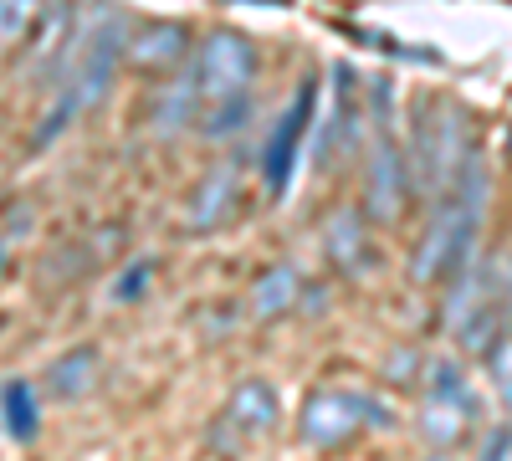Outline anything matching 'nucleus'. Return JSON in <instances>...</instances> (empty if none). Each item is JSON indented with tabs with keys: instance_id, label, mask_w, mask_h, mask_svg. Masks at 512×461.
Here are the masks:
<instances>
[{
	"instance_id": "f257e3e1",
	"label": "nucleus",
	"mask_w": 512,
	"mask_h": 461,
	"mask_svg": "<svg viewBox=\"0 0 512 461\" xmlns=\"http://www.w3.org/2000/svg\"><path fill=\"white\" fill-rule=\"evenodd\" d=\"M128 57V26L113 6H88L82 21L72 26L67 36V52L52 72V108H47V123L36 129V149L57 144L82 113H93L108 93H113V77H118V62Z\"/></svg>"
},
{
	"instance_id": "f03ea898",
	"label": "nucleus",
	"mask_w": 512,
	"mask_h": 461,
	"mask_svg": "<svg viewBox=\"0 0 512 461\" xmlns=\"http://www.w3.org/2000/svg\"><path fill=\"white\" fill-rule=\"evenodd\" d=\"M507 308H512V262L507 257L472 262L451 282V298H446V318L456 328V339L477 354H487L507 333Z\"/></svg>"
},
{
	"instance_id": "7ed1b4c3",
	"label": "nucleus",
	"mask_w": 512,
	"mask_h": 461,
	"mask_svg": "<svg viewBox=\"0 0 512 461\" xmlns=\"http://www.w3.org/2000/svg\"><path fill=\"white\" fill-rule=\"evenodd\" d=\"M466 154H472V144H466V118L451 98H425L420 118H415V139H410V180L425 200H441L456 175Z\"/></svg>"
},
{
	"instance_id": "20e7f679",
	"label": "nucleus",
	"mask_w": 512,
	"mask_h": 461,
	"mask_svg": "<svg viewBox=\"0 0 512 461\" xmlns=\"http://www.w3.org/2000/svg\"><path fill=\"white\" fill-rule=\"evenodd\" d=\"M410 200V159L395 139V113H390V82H374V139H369V164H364V205L359 211L379 226L400 221Z\"/></svg>"
},
{
	"instance_id": "39448f33",
	"label": "nucleus",
	"mask_w": 512,
	"mask_h": 461,
	"mask_svg": "<svg viewBox=\"0 0 512 461\" xmlns=\"http://www.w3.org/2000/svg\"><path fill=\"white\" fill-rule=\"evenodd\" d=\"M185 67H190V82H195V118L210 113V108L251 103V88H256V47H251L241 31H210Z\"/></svg>"
},
{
	"instance_id": "423d86ee",
	"label": "nucleus",
	"mask_w": 512,
	"mask_h": 461,
	"mask_svg": "<svg viewBox=\"0 0 512 461\" xmlns=\"http://www.w3.org/2000/svg\"><path fill=\"white\" fill-rule=\"evenodd\" d=\"M277 415H282L277 385L262 380V374H251V380H241L226 395V405H221L216 421H210V436L205 441H210V451H216V456H241V451H251L256 441L277 426Z\"/></svg>"
},
{
	"instance_id": "0eeeda50",
	"label": "nucleus",
	"mask_w": 512,
	"mask_h": 461,
	"mask_svg": "<svg viewBox=\"0 0 512 461\" xmlns=\"http://www.w3.org/2000/svg\"><path fill=\"white\" fill-rule=\"evenodd\" d=\"M369 421H384L374 410V400L364 390H344V385H323L303 400V415H297V431L313 451H338L349 446Z\"/></svg>"
},
{
	"instance_id": "6e6552de",
	"label": "nucleus",
	"mask_w": 512,
	"mask_h": 461,
	"mask_svg": "<svg viewBox=\"0 0 512 461\" xmlns=\"http://www.w3.org/2000/svg\"><path fill=\"white\" fill-rule=\"evenodd\" d=\"M313 113H318V77H303V82H297V93H292V103L277 113L267 144H262V180H267L272 195H282L292 185V170H297L303 144L313 134Z\"/></svg>"
},
{
	"instance_id": "1a4fd4ad",
	"label": "nucleus",
	"mask_w": 512,
	"mask_h": 461,
	"mask_svg": "<svg viewBox=\"0 0 512 461\" xmlns=\"http://www.w3.org/2000/svg\"><path fill=\"white\" fill-rule=\"evenodd\" d=\"M241 211V170L236 164H216V170H205V180L190 190V205H185V231H221L226 221H236Z\"/></svg>"
},
{
	"instance_id": "9d476101",
	"label": "nucleus",
	"mask_w": 512,
	"mask_h": 461,
	"mask_svg": "<svg viewBox=\"0 0 512 461\" xmlns=\"http://www.w3.org/2000/svg\"><path fill=\"white\" fill-rule=\"evenodd\" d=\"M72 26H77V11L67 6V0H47V11H41V21H36V31L26 41V47H31L26 52V77H41L52 88V72H57V62L67 52Z\"/></svg>"
},
{
	"instance_id": "9b49d317",
	"label": "nucleus",
	"mask_w": 512,
	"mask_h": 461,
	"mask_svg": "<svg viewBox=\"0 0 512 461\" xmlns=\"http://www.w3.org/2000/svg\"><path fill=\"white\" fill-rule=\"evenodd\" d=\"M149 129H154L159 139H175V134L195 129V82H190V67H185V62L169 72V77H164V88L154 93Z\"/></svg>"
},
{
	"instance_id": "f8f14e48",
	"label": "nucleus",
	"mask_w": 512,
	"mask_h": 461,
	"mask_svg": "<svg viewBox=\"0 0 512 461\" xmlns=\"http://www.w3.org/2000/svg\"><path fill=\"white\" fill-rule=\"evenodd\" d=\"M323 251H328V262L344 267V272H359V267H364V257H369V216L359 211V205L328 216V226H323Z\"/></svg>"
},
{
	"instance_id": "ddd939ff",
	"label": "nucleus",
	"mask_w": 512,
	"mask_h": 461,
	"mask_svg": "<svg viewBox=\"0 0 512 461\" xmlns=\"http://www.w3.org/2000/svg\"><path fill=\"white\" fill-rule=\"evenodd\" d=\"M190 52V36L180 21H164V26H144L139 36H128V62H139L149 72H175Z\"/></svg>"
},
{
	"instance_id": "4468645a",
	"label": "nucleus",
	"mask_w": 512,
	"mask_h": 461,
	"mask_svg": "<svg viewBox=\"0 0 512 461\" xmlns=\"http://www.w3.org/2000/svg\"><path fill=\"white\" fill-rule=\"evenodd\" d=\"M297 298H303V277H297L292 262H272L262 277L251 282V318L262 323H277L297 308Z\"/></svg>"
},
{
	"instance_id": "2eb2a0df",
	"label": "nucleus",
	"mask_w": 512,
	"mask_h": 461,
	"mask_svg": "<svg viewBox=\"0 0 512 461\" xmlns=\"http://www.w3.org/2000/svg\"><path fill=\"white\" fill-rule=\"evenodd\" d=\"M425 400L466 415V421H477V415H482V400H477L472 380H466V369L456 359H431V364H425Z\"/></svg>"
},
{
	"instance_id": "dca6fc26",
	"label": "nucleus",
	"mask_w": 512,
	"mask_h": 461,
	"mask_svg": "<svg viewBox=\"0 0 512 461\" xmlns=\"http://www.w3.org/2000/svg\"><path fill=\"white\" fill-rule=\"evenodd\" d=\"M93 385H98V349H93V344L67 349V354L47 369V390H52L57 400H82Z\"/></svg>"
},
{
	"instance_id": "f3484780",
	"label": "nucleus",
	"mask_w": 512,
	"mask_h": 461,
	"mask_svg": "<svg viewBox=\"0 0 512 461\" xmlns=\"http://www.w3.org/2000/svg\"><path fill=\"white\" fill-rule=\"evenodd\" d=\"M0 426L11 441H31L41 431V395L31 380H6L0 385Z\"/></svg>"
},
{
	"instance_id": "a211bd4d",
	"label": "nucleus",
	"mask_w": 512,
	"mask_h": 461,
	"mask_svg": "<svg viewBox=\"0 0 512 461\" xmlns=\"http://www.w3.org/2000/svg\"><path fill=\"white\" fill-rule=\"evenodd\" d=\"M41 11H47V0H0V57H16L26 47Z\"/></svg>"
},
{
	"instance_id": "6ab92c4d",
	"label": "nucleus",
	"mask_w": 512,
	"mask_h": 461,
	"mask_svg": "<svg viewBox=\"0 0 512 461\" xmlns=\"http://www.w3.org/2000/svg\"><path fill=\"white\" fill-rule=\"evenodd\" d=\"M149 277H154V262H149V257L128 262V267L118 272V282H113V303H139L144 292H149Z\"/></svg>"
},
{
	"instance_id": "aec40b11",
	"label": "nucleus",
	"mask_w": 512,
	"mask_h": 461,
	"mask_svg": "<svg viewBox=\"0 0 512 461\" xmlns=\"http://www.w3.org/2000/svg\"><path fill=\"white\" fill-rule=\"evenodd\" d=\"M487 369H492V385H497V395L512 405V333H502V339L487 349Z\"/></svg>"
},
{
	"instance_id": "412c9836",
	"label": "nucleus",
	"mask_w": 512,
	"mask_h": 461,
	"mask_svg": "<svg viewBox=\"0 0 512 461\" xmlns=\"http://www.w3.org/2000/svg\"><path fill=\"white\" fill-rule=\"evenodd\" d=\"M477 461H512V421H502V426H492V431H487V441H482Z\"/></svg>"
},
{
	"instance_id": "4be33fe9",
	"label": "nucleus",
	"mask_w": 512,
	"mask_h": 461,
	"mask_svg": "<svg viewBox=\"0 0 512 461\" xmlns=\"http://www.w3.org/2000/svg\"><path fill=\"white\" fill-rule=\"evenodd\" d=\"M0 267H6V241H0Z\"/></svg>"
}]
</instances>
